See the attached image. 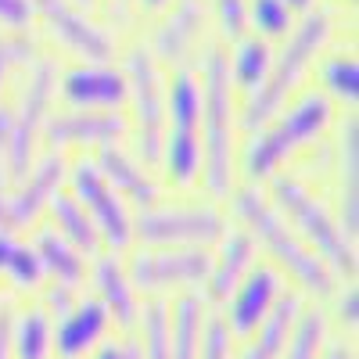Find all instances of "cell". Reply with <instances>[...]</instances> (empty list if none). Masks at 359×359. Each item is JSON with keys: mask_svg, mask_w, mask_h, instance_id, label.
<instances>
[{"mask_svg": "<svg viewBox=\"0 0 359 359\" xmlns=\"http://www.w3.org/2000/svg\"><path fill=\"white\" fill-rule=\"evenodd\" d=\"M331 118H334V108H331V101H327L320 90L302 94L298 101L284 104L269 123H262L266 130L248 140V147H245V176L248 180L277 176V169L294 151H302L306 144L323 137V130L331 126Z\"/></svg>", "mask_w": 359, "mask_h": 359, "instance_id": "obj_4", "label": "cell"}, {"mask_svg": "<svg viewBox=\"0 0 359 359\" xmlns=\"http://www.w3.org/2000/svg\"><path fill=\"white\" fill-rule=\"evenodd\" d=\"M36 11H33V0H0V29L8 33H25L33 25Z\"/></svg>", "mask_w": 359, "mask_h": 359, "instance_id": "obj_38", "label": "cell"}, {"mask_svg": "<svg viewBox=\"0 0 359 359\" xmlns=\"http://www.w3.org/2000/svg\"><path fill=\"white\" fill-rule=\"evenodd\" d=\"M108 309L97 302V298H83L76 302L62 320H57V334H54V348L62 359H79L83 352H90L108 331Z\"/></svg>", "mask_w": 359, "mask_h": 359, "instance_id": "obj_19", "label": "cell"}, {"mask_svg": "<svg viewBox=\"0 0 359 359\" xmlns=\"http://www.w3.org/2000/svg\"><path fill=\"white\" fill-rule=\"evenodd\" d=\"M57 90L72 108L83 111H118L130 101V86H126V72L111 69L108 62H86L69 69L57 79Z\"/></svg>", "mask_w": 359, "mask_h": 359, "instance_id": "obj_12", "label": "cell"}, {"mask_svg": "<svg viewBox=\"0 0 359 359\" xmlns=\"http://www.w3.org/2000/svg\"><path fill=\"white\" fill-rule=\"evenodd\" d=\"M65 172H69V165H65V158L57 155V151H50L40 162H33V169L18 180V191L8 194V223H11V233L22 230V226H29V223H36V216L47 208L50 194L62 191Z\"/></svg>", "mask_w": 359, "mask_h": 359, "instance_id": "obj_16", "label": "cell"}, {"mask_svg": "<svg viewBox=\"0 0 359 359\" xmlns=\"http://www.w3.org/2000/svg\"><path fill=\"white\" fill-rule=\"evenodd\" d=\"M201 180L212 198L233 191V83L226 72V54L219 47L205 50L201 62Z\"/></svg>", "mask_w": 359, "mask_h": 359, "instance_id": "obj_1", "label": "cell"}, {"mask_svg": "<svg viewBox=\"0 0 359 359\" xmlns=\"http://www.w3.org/2000/svg\"><path fill=\"white\" fill-rule=\"evenodd\" d=\"M126 86L133 101V137H137V155L144 165H155L165 137V79L147 47H133L126 54Z\"/></svg>", "mask_w": 359, "mask_h": 359, "instance_id": "obj_7", "label": "cell"}, {"mask_svg": "<svg viewBox=\"0 0 359 359\" xmlns=\"http://www.w3.org/2000/svg\"><path fill=\"white\" fill-rule=\"evenodd\" d=\"M298 316H302V302H298V294H280L273 302V309L266 313V320L252 331L255 338L248 341L241 359H280L287 341H291V331H294Z\"/></svg>", "mask_w": 359, "mask_h": 359, "instance_id": "obj_21", "label": "cell"}, {"mask_svg": "<svg viewBox=\"0 0 359 359\" xmlns=\"http://www.w3.org/2000/svg\"><path fill=\"white\" fill-rule=\"evenodd\" d=\"M140 359H169V306L147 302L144 306V352Z\"/></svg>", "mask_w": 359, "mask_h": 359, "instance_id": "obj_35", "label": "cell"}, {"mask_svg": "<svg viewBox=\"0 0 359 359\" xmlns=\"http://www.w3.org/2000/svg\"><path fill=\"white\" fill-rule=\"evenodd\" d=\"M198 359H230V327L219 316H212V320L201 327Z\"/></svg>", "mask_w": 359, "mask_h": 359, "instance_id": "obj_36", "label": "cell"}, {"mask_svg": "<svg viewBox=\"0 0 359 359\" xmlns=\"http://www.w3.org/2000/svg\"><path fill=\"white\" fill-rule=\"evenodd\" d=\"M205 22H208L205 0H176L172 8H165L155 36H151L155 62H165V65L180 69L191 57V50L201 43Z\"/></svg>", "mask_w": 359, "mask_h": 359, "instance_id": "obj_14", "label": "cell"}, {"mask_svg": "<svg viewBox=\"0 0 359 359\" xmlns=\"http://www.w3.org/2000/svg\"><path fill=\"white\" fill-rule=\"evenodd\" d=\"M97 169L104 172V180L108 184L123 194V201H133V205H140V208H151V205H158V187H155V180H151V172H147V165L137 158V155H130L123 144H104V147H97Z\"/></svg>", "mask_w": 359, "mask_h": 359, "instance_id": "obj_17", "label": "cell"}, {"mask_svg": "<svg viewBox=\"0 0 359 359\" xmlns=\"http://www.w3.org/2000/svg\"><path fill=\"white\" fill-rule=\"evenodd\" d=\"M226 219L212 205H180V208H140L133 219V237L151 248H201L219 241Z\"/></svg>", "mask_w": 359, "mask_h": 359, "instance_id": "obj_8", "label": "cell"}, {"mask_svg": "<svg viewBox=\"0 0 359 359\" xmlns=\"http://www.w3.org/2000/svg\"><path fill=\"white\" fill-rule=\"evenodd\" d=\"M0 359H11V309L0 306Z\"/></svg>", "mask_w": 359, "mask_h": 359, "instance_id": "obj_41", "label": "cell"}, {"mask_svg": "<svg viewBox=\"0 0 359 359\" xmlns=\"http://www.w3.org/2000/svg\"><path fill=\"white\" fill-rule=\"evenodd\" d=\"M252 259H255V241L248 230H223L219 237V255H212V269H208V294L223 302L230 298V291L237 287L248 269H252Z\"/></svg>", "mask_w": 359, "mask_h": 359, "instance_id": "obj_20", "label": "cell"}, {"mask_svg": "<svg viewBox=\"0 0 359 359\" xmlns=\"http://www.w3.org/2000/svg\"><path fill=\"white\" fill-rule=\"evenodd\" d=\"M72 306H76V294H72V287L54 280V287L47 291V309H50V316H57V320H62V316H65Z\"/></svg>", "mask_w": 359, "mask_h": 359, "instance_id": "obj_39", "label": "cell"}, {"mask_svg": "<svg viewBox=\"0 0 359 359\" xmlns=\"http://www.w3.org/2000/svg\"><path fill=\"white\" fill-rule=\"evenodd\" d=\"M130 133V118L118 111H62V115H47L43 123V140L54 147H104L118 144Z\"/></svg>", "mask_w": 359, "mask_h": 359, "instance_id": "obj_13", "label": "cell"}, {"mask_svg": "<svg viewBox=\"0 0 359 359\" xmlns=\"http://www.w3.org/2000/svg\"><path fill=\"white\" fill-rule=\"evenodd\" d=\"M94 280H97V291H101L97 302L108 309V316H111L118 327H133L137 316H140L137 287L130 284V273H126V269L115 262V255H97Z\"/></svg>", "mask_w": 359, "mask_h": 359, "instance_id": "obj_22", "label": "cell"}, {"mask_svg": "<svg viewBox=\"0 0 359 359\" xmlns=\"http://www.w3.org/2000/svg\"><path fill=\"white\" fill-rule=\"evenodd\" d=\"M320 83H323L320 94H323L327 101L355 104V97H359V65H355V57H352V54L323 57V65H320Z\"/></svg>", "mask_w": 359, "mask_h": 359, "instance_id": "obj_31", "label": "cell"}, {"mask_svg": "<svg viewBox=\"0 0 359 359\" xmlns=\"http://www.w3.org/2000/svg\"><path fill=\"white\" fill-rule=\"evenodd\" d=\"M338 226L348 241L359 237V123L345 118L338 133Z\"/></svg>", "mask_w": 359, "mask_h": 359, "instance_id": "obj_18", "label": "cell"}, {"mask_svg": "<svg viewBox=\"0 0 359 359\" xmlns=\"http://www.w3.org/2000/svg\"><path fill=\"white\" fill-rule=\"evenodd\" d=\"M94 359H126V345H123V348H118V345H104Z\"/></svg>", "mask_w": 359, "mask_h": 359, "instance_id": "obj_45", "label": "cell"}, {"mask_svg": "<svg viewBox=\"0 0 359 359\" xmlns=\"http://www.w3.org/2000/svg\"><path fill=\"white\" fill-rule=\"evenodd\" d=\"M331 40V15L327 11H306L302 22H294V29L284 36L280 54H273V65H269L266 83L248 94L245 104V130H259L262 123H269L284 104L287 97L298 90V83L306 79V72L316 65V57L323 50V43Z\"/></svg>", "mask_w": 359, "mask_h": 359, "instance_id": "obj_3", "label": "cell"}, {"mask_svg": "<svg viewBox=\"0 0 359 359\" xmlns=\"http://www.w3.org/2000/svg\"><path fill=\"white\" fill-rule=\"evenodd\" d=\"M284 4H287L294 15H298V11L306 15V11H313V8H316V0H284Z\"/></svg>", "mask_w": 359, "mask_h": 359, "instance_id": "obj_46", "label": "cell"}, {"mask_svg": "<svg viewBox=\"0 0 359 359\" xmlns=\"http://www.w3.org/2000/svg\"><path fill=\"white\" fill-rule=\"evenodd\" d=\"M65 176H69V187H72L69 194L86 208V216L94 219L101 241L108 248H115V252L130 248V241H133V216H130L123 194H118L104 180V172L97 169V162L94 158H79Z\"/></svg>", "mask_w": 359, "mask_h": 359, "instance_id": "obj_9", "label": "cell"}, {"mask_svg": "<svg viewBox=\"0 0 359 359\" xmlns=\"http://www.w3.org/2000/svg\"><path fill=\"white\" fill-rule=\"evenodd\" d=\"M338 316H341L345 327L359 323V294H355V287H345V294L338 298Z\"/></svg>", "mask_w": 359, "mask_h": 359, "instance_id": "obj_40", "label": "cell"}, {"mask_svg": "<svg viewBox=\"0 0 359 359\" xmlns=\"http://www.w3.org/2000/svg\"><path fill=\"white\" fill-rule=\"evenodd\" d=\"M233 212L248 226L252 241H262L266 252L273 255L309 294H320V298L334 294V273L327 269V262L298 237V230L287 226V219L277 212V205L262 191H255V187L237 191L233 194Z\"/></svg>", "mask_w": 359, "mask_h": 359, "instance_id": "obj_2", "label": "cell"}, {"mask_svg": "<svg viewBox=\"0 0 359 359\" xmlns=\"http://www.w3.org/2000/svg\"><path fill=\"white\" fill-rule=\"evenodd\" d=\"M172 187H194L201 180V140L198 130H165L158 162Z\"/></svg>", "mask_w": 359, "mask_h": 359, "instance_id": "obj_23", "label": "cell"}, {"mask_svg": "<svg viewBox=\"0 0 359 359\" xmlns=\"http://www.w3.org/2000/svg\"><path fill=\"white\" fill-rule=\"evenodd\" d=\"M212 255L205 248H155V252H137L130 259V284L140 291H162L180 284H205Z\"/></svg>", "mask_w": 359, "mask_h": 359, "instance_id": "obj_11", "label": "cell"}, {"mask_svg": "<svg viewBox=\"0 0 359 359\" xmlns=\"http://www.w3.org/2000/svg\"><path fill=\"white\" fill-rule=\"evenodd\" d=\"M323 359H352V352L345 348V345H331V348H327V355Z\"/></svg>", "mask_w": 359, "mask_h": 359, "instance_id": "obj_47", "label": "cell"}, {"mask_svg": "<svg viewBox=\"0 0 359 359\" xmlns=\"http://www.w3.org/2000/svg\"><path fill=\"white\" fill-rule=\"evenodd\" d=\"M201 338V298L184 294L169 316V359H198Z\"/></svg>", "mask_w": 359, "mask_h": 359, "instance_id": "obj_28", "label": "cell"}, {"mask_svg": "<svg viewBox=\"0 0 359 359\" xmlns=\"http://www.w3.org/2000/svg\"><path fill=\"white\" fill-rule=\"evenodd\" d=\"M126 359H140V348L137 345H126Z\"/></svg>", "mask_w": 359, "mask_h": 359, "instance_id": "obj_48", "label": "cell"}, {"mask_svg": "<svg viewBox=\"0 0 359 359\" xmlns=\"http://www.w3.org/2000/svg\"><path fill=\"white\" fill-rule=\"evenodd\" d=\"M33 11L47 22L50 36L76 57H83V62H111L115 54L111 33L94 18H86V11L76 8L72 0H33Z\"/></svg>", "mask_w": 359, "mask_h": 359, "instance_id": "obj_10", "label": "cell"}, {"mask_svg": "<svg viewBox=\"0 0 359 359\" xmlns=\"http://www.w3.org/2000/svg\"><path fill=\"white\" fill-rule=\"evenodd\" d=\"M33 248H36V255H40V262H43V273H50L57 284L76 287V284L83 280V273H86L83 252H79L76 245H69L54 226H43V230L36 233V245H33Z\"/></svg>", "mask_w": 359, "mask_h": 359, "instance_id": "obj_27", "label": "cell"}, {"mask_svg": "<svg viewBox=\"0 0 359 359\" xmlns=\"http://www.w3.org/2000/svg\"><path fill=\"white\" fill-rule=\"evenodd\" d=\"M72 4H76V8H86V4H94V0H72Z\"/></svg>", "mask_w": 359, "mask_h": 359, "instance_id": "obj_49", "label": "cell"}, {"mask_svg": "<svg viewBox=\"0 0 359 359\" xmlns=\"http://www.w3.org/2000/svg\"><path fill=\"white\" fill-rule=\"evenodd\" d=\"M54 348L50 338V320L43 309H29L11 320V352L15 359H47Z\"/></svg>", "mask_w": 359, "mask_h": 359, "instance_id": "obj_29", "label": "cell"}, {"mask_svg": "<svg viewBox=\"0 0 359 359\" xmlns=\"http://www.w3.org/2000/svg\"><path fill=\"white\" fill-rule=\"evenodd\" d=\"M245 15L248 25L255 29L259 40H284L294 29V11L284 4V0H245Z\"/></svg>", "mask_w": 359, "mask_h": 359, "instance_id": "obj_32", "label": "cell"}, {"mask_svg": "<svg viewBox=\"0 0 359 359\" xmlns=\"http://www.w3.org/2000/svg\"><path fill=\"white\" fill-rule=\"evenodd\" d=\"M47 208H50V216H54V230L62 233L69 245H76L83 255H97L101 252V237H97L94 219L86 216V208L69 191H54L50 201H47Z\"/></svg>", "mask_w": 359, "mask_h": 359, "instance_id": "obj_24", "label": "cell"}, {"mask_svg": "<svg viewBox=\"0 0 359 359\" xmlns=\"http://www.w3.org/2000/svg\"><path fill=\"white\" fill-rule=\"evenodd\" d=\"M269 65H273V50H269L266 40H259V36H237L233 40V54L226 57V72H230L233 90L255 94L269 76Z\"/></svg>", "mask_w": 359, "mask_h": 359, "instance_id": "obj_25", "label": "cell"}, {"mask_svg": "<svg viewBox=\"0 0 359 359\" xmlns=\"http://www.w3.org/2000/svg\"><path fill=\"white\" fill-rule=\"evenodd\" d=\"M0 273H8L18 287H36L43 280V262L33 245H22L11 233H0Z\"/></svg>", "mask_w": 359, "mask_h": 359, "instance_id": "obj_30", "label": "cell"}, {"mask_svg": "<svg viewBox=\"0 0 359 359\" xmlns=\"http://www.w3.org/2000/svg\"><path fill=\"white\" fill-rule=\"evenodd\" d=\"M323 331H327V323H323L320 313H302L280 359H316L320 355V345H323Z\"/></svg>", "mask_w": 359, "mask_h": 359, "instance_id": "obj_34", "label": "cell"}, {"mask_svg": "<svg viewBox=\"0 0 359 359\" xmlns=\"http://www.w3.org/2000/svg\"><path fill=\"white\" fill-rule=\"evenodd\" d=\"M0 233H11V223H8V191L0 187Z\"/></svg>", "mask_w": 359, "mask_h": 359, "instance_id": "obj_43", "label": "cell"}, {"mask_svg": "<svg viewBox=\"0 0 359 359\" xmlns=\"http://www.w3.org/2000/svg\"><path fill=\"white\" fill-rule=\"evenodd\" d=\"M269 201L277 205L280 216L294 219L298 237L327 262L331 273H355V241H348L323 201L313 198V191H306L294 176H269Z\"/></svg>", "mask_w": 359, "mask_h": 359, "instance_id": "obj_5", "label": "cell"}, {"mask_svg": "<svg viewBox=\"0 0 359 359\" xmlns=\"http://www.w3.org/2000/svg\"><path fill=\"white\" fill-rule=\"evenodd\" d=\"M8 137H11V108L0 104V162H4V151H8Z\"/></svg>", "mask_w": 359, "mask_h": 359, "instance_id": "obj_42", "label": "cell"}, {"mask_svg": "<svg viewBox=\"0 0 359 359\" xmlns=\"http://www.w3.org/2000/svg\"><path fill=\"white\" fill-rule=\"evenodd\" d=\"M201 123V79L180 65L165 83V130H198Z\"/></svg>", "mask_w": 359, "mask_h": 359, "instance_id": "obj_26", "label": "cell"}, {"mask_svg": "<svg viewBox=\"0 0 359 359\" xmlns=\"http://www.w3.org/2000/svg\"><path fill=\"white\" fill-rule=\"evenodd\" d=\"M172 4V0H137V8L140 11H147V15H155V11H165Z\"/></svg>", "mask_w": 359, "mask_h": 359, "instance_id": "obj_44", "label": "cell"}, {"mask_svg": "<svg viewBox=\"0 0 359 359\" xmlns=\"http://www.w3.org/2000/svg\"><path fill=\"white\" fill-rule=\"evenodd\" d=\"M36 57H43V54H40V43L29 33H8V29H0V90H4L11 69H18V65L29 69Z\"/></svg>", "mask_w": 359, "mask_h": 359, "instance_id": "obj_33", "label": "cell"}, {"mask_svg": "<svg viewBox=\"0 0 359 359\" xmlns=\"http://www.w3.org/2000/svg\"><path fill=\"white\" fill-rule=\"evenodd\" d=\"M216 4V22H219V33L226 40L245 36L248 29V15H245V0H212Z\"/></svg>", "mask_w": 359, "mask_h": 359, "instance_id": "obj_37", "label": "cell"}, {"mask_svg": "<svg viewBox=\"0 0 359 359\" xmlns=\"http://www.w3.org/2000/svg\"><path fill=\"white\" fill-rule=\"evenodd\" d=\"M280 287L284 284H280V273L273 266H252L237 280V287L230 291V309L223 320L230 327V334H252L280 298Z\"/></svg>", "mask_w": 359, "mask_h": 359, "instance_id": "obj_15", "label": "cell"}, {"mask_svg": "<svg viewBox=\"0 0 359 359\" xmlns=\"http://www.w3.org/2000/svg\"><path fill=\"white\" fill-rule=\"evenodd\" d=\"M54 90H57V65L50 57H36V62L29 65L25 83H22V97L11 108V137H8L4 165H8V176L15 184L36 162V140L43 137V123L50 115Z\"/></svg>", "mask_w": 359, "mask_h": 359, "instance_id": "obj_6", "label": "cell"}]
</instances>
